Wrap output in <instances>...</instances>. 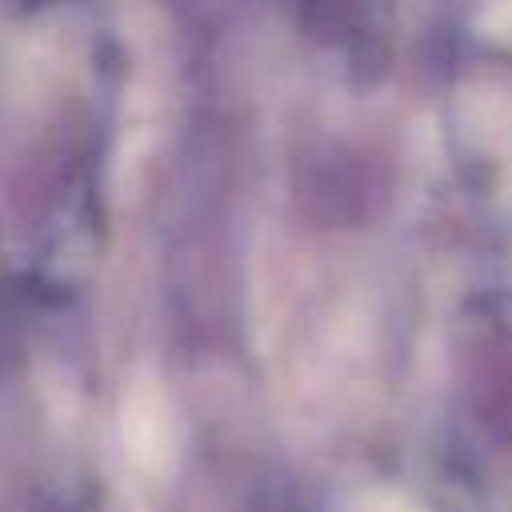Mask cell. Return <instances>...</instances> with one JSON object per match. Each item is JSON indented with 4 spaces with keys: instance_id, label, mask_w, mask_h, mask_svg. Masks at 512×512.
I'll return each mask as SVG.
<instances>
[{
    "instance_id": "obj_1",
    "label": "cell",
    "mask_w": 512,
    "mask_h": 512,
    "mask_svg": "<svg viewBox=\"0 0 512 512\" xmlns=\"http://www.w3.org/2000/svg\"><path fill=\"white\" fill-rule=\"evenodd\" d=\"M120 428H124V448L132 452V460H140L152 472L168 468V460L176 452V424H172L168 400L156 384H136L128 392Z\"/></svg>"
}]
</instances>
